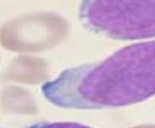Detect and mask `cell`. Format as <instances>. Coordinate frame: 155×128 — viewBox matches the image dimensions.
<instances>
[{"label": "cell", "instance_id": "1", "mask_svg": "<svg viewBox=\"0 0 155 128\" xmlns=\"http://www.w3.org/2000/svg\"><path fill=\"white\" fill-rule=\"evenodd\" d=\"M63 109L101 110L136 104L155 95V41L124 47L102 61L65 69L41 86Z\"/></svg>", "mask_w": 155, "mask_h": 128}, {"label": "cell", "instance_id": "2", "mask_svg": "<svg viewBox=\"0 0 155 128\" xmlns=\"http://www.w3.org/2000/svg\"><path fill=\"white\" fill-rule=\"evenodd\" d=\"M79 18L90 30L114 39L155 37V1H83Z\"/></svg>", "mask_w": 155, "mask_h": 128}, {"label": "cell", "instance_id": "3", "mask_svg": "<svg viewBox=\"0 0 155 128\" xmlns=\"http://www.w3.org/2000/svg\"><path fill=\"white\" fill-rule=\"evenodd\" d=\"M26 128H91L77 122H39Z\"/></svg>", "mask_w": 155, "mask_h": 128}]
</instances>
